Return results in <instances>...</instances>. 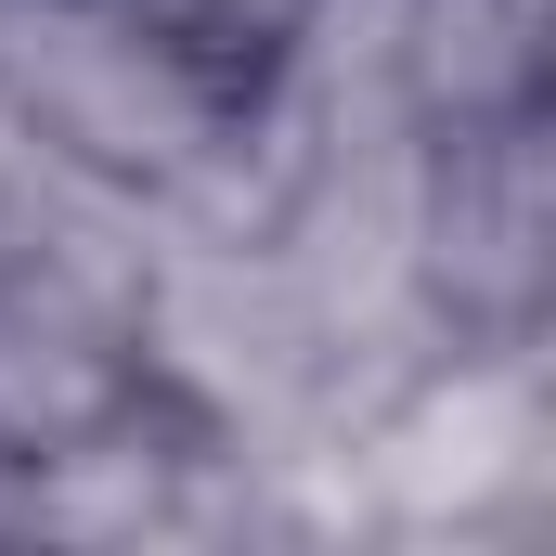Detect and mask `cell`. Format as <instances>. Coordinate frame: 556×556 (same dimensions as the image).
<instances>
[{"mask_svg":"<svg viewBox=\"0 0 556 556\" xmlns=\"http://www.w3.org/2000/svg\"><path fill=\"white\" fill-rule=\"evenodd\" d=\"M285 544H531L556 531V363L544 337L427 350L337 453L273 466Z\"/></svg>","mask_w":556,"mask_h":556,"instance_id":"6da1fadb","label":"cell"},{"mask_svg":"<svg viewBox=\"0 0 556 556\" xmlns=\"http://www.w3.org/2000/svg\"><path fill=\"white\" fill-rule=\"evenodd\" d=\"M0 91L78 168L130 181L155 220H233L247 181V78L155 39L117 0H0Z\"/></svg>","mask_w":556,"mask_h":556,"instance_id":"7a4b0ae2","label":"cell"},{"mask_svg":"<svg viewBox=\"0 0 556 556\" xmlns=\"http://www.w3.org/2000/svg\"><path fill=\"white\" fill-rule=\"evenodd\" d=\"M427 311H440V337H544V311H556V104L427 130Z\"/></svg>","mask_w":556,"mask_h":556,"instance_id":"3957f363","label":"cell"},{"mask_svg":"<svg viewBox=\"0 0 556 556\" xmlns=\"http://www.w3.org/2000/svg\"><path fill=\"white\" fill-rule=\"evenodd\" d=\"M142 402V273L117 260H0V453L39 466Z\"/></svg>","mask_w":556,"mask_h":556,"instance_id":"277c9868","label":"cell"},{"mask_svg":"<svg viewBox=\"0 0 556 556\" xmlns=\"http://www.w3.org/2000/svg\"><path fill=\"white\" fill-rule=\"evenodd\" d=\"M0 260H117V273L155 260V207L130 181L78 168L13 91H0Z\"/></svg>","mask_w":556,"mask_h":556,"instance_id":"5b68a950","label":"cell"},{"mask_svg":"<svg viewBox=\"0 0 556 556\" xmlns=\"http://www.w3.org/2000/svg\"><path fill=\"white\" fill-rule=\"evenodd\" d=\"M117 13H142L155 39H181V52H207L220 78H260L285 39H298V13L311 0H117Z\"/></svg>","mask_w":556,"mask_h":556,"instance_id":"8992f818","label":"cell"},{"mask_svg":"<svg viewBox=\"0 0 556 556\" xmlns=\"http://www.w3.org/2000/svg\"><path fill=\"white\" fill-rule=\"evenodd\" d=\"M13 505H26V466L0 453V544H13Z\"/></svg>","mask_w":556,"mask_h":556,"instance_id":"52a82bcc","label":"cell"}]
</instances>
